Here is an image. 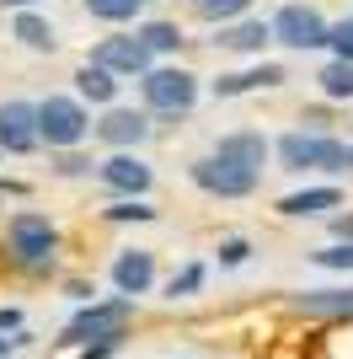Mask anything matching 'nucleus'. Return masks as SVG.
I'll list each match as a JSON object with an SVG mask.
<instances>
[{
  "instance_id": "obj_26",
  "label": "nucleus",
  "mask_w": 353,
  "mask_h": 359,
  "mask_svg": "<svg viewBox=\"0 0 353 359\" xmlns=\"http://www.w3.org/2000/svg\"><path fill=\"white\" fill-rule=\"evenodd\" d=\"M316 263H321V269H353V241H338V247H321V252H316Z\"/></svg>"
},
{
  "instance_id": "obj_9",
  "label": "nucleus",
  "mask_w": 353,
  "mask_h": 359,
  "mask_svg": "<svg viewBox=\"0 0 353 359\" xmlns=\"http://www.w3.org/2000/svg\"><path fill=\"white\" fill-rule=\"evenodd\" d=\"M32 145H38V107L32 102H0V150L22 156Z\"/></svg>"
},
{
  "instance_id": "obj_4",
  "label": "nucleus",
  "mask_w": 353,
  "mask_h": 359,
  "mask_svg": "<svg viewBox=\"0 0 353 359\" xmlns=\"http://www.w3.org/2000/svg\"><path fill=\"white\" fill-rule=\"evenodd\" d=\"M268 38L289 48H321L326 43V16L316 6H284L273 22H268Z\"/></svg>"
},
{
  "instance_id": "obj_25",
  "label": "nucleus",
  "mask_w": 353,
  "mask_h": 359,
  "mask_svg": "<svg viewBox=\"0 0 353 359\" xmlns=\"http://www.w3.org/2000/svg\"><path fill=\"white\" fill-rule=\"evenodd\" d=\"M326 43L338 48V60H348V65H353V16H342L338 27H326Z\"/></svg>"
},
{
  "instance_id": "obj_27",
  "label": "nucleus",
  "mask_w": 353,
  "mask_h": 359,
  "mask_svg": "<svg viewBox=\"0 0 353 359\" xmlns=\"http://www.w3.org/2000/svg\"><path fill=\"white\" fill-rule=\"evenodd\" d=\"M107 220H155V210H150V204H139V198H123V204H113V210H107Z\"/></svg>"
},
{
  "instance_id": "obj_28",
  "label": "nucleus",
  "mask_w": 353,
  "mask_h": 359,
  "mask_svg": "<svg viewBox=\"0 0 353 359\" xmlns=\"http://www.w3.org/2000/svg\"><path fill=\"white\" fill-rule=\"evenodd\" d=\"M247 252H251V247H247V241H241V236L220 241V263H225V269H235V263H247Z\"/></svg>"
},
{
  "instance_id": "obj_6",
  "label": "nucleus",
  "mask_w": 353,
  "mask_h": 359,
  "mask_svg": "<svg viewBox=\"0 0 353 359\" xmlns=\"http://www.w3.org/2000/svg\"><path fill=\"white\" fill-rule=\"evenodd\" d=\"M129 322V300H107V306H86L75 311V322L64 327V344H102V338H118V327Z\"/></svg>"
},
{
  "instance_id": "obj_20",
  "label": "nucleus",
  "mask_w": 353,
  "mask_h": 359,
  "mask_svg": "<svg viewBox=\"0 0 353 359\" xmlns=\"http://www.w3.org/2000/svg\"><path fill=\"white\" fill-rule=\"evenodd\" d=\"M16 38H22L27 48H54V27H48L43 16H32V11L16 16Z\"/></svg>"
},
{
  "instance_id": "obj_8",
  "label": "nucleus",
  "mask_w": 353,
  "mask_h": 359,
  "mask_svg": "<svg viewBox=\"0 0 353 359\" xmlns=\"http://www.w3.org/2000/svg\"><path fill=\"white\" fill-rule=\"evenodd\" d=\"M91 65L107 70V75H145L150 70V48L139 43V38H102L97 54H91Z\"/></svg>"
},
{
  "instance_id": "obj_3",
  "label": "nucleus",
  "mask_w": 353,
  "mask_h": 359,
  "mask_svg": "<svg viewBox=\"0 0 353 359\" xmlns=\"http://www.w3.org/2000/svg\"><path fill=\"white\" fill-rule=\"evenodd\" d=\"M145 102L155 107V113H188L193 102H198V81H193L188 70H176V65H161V70H145Z\"/></svg>"
},
{
  "instance_id": "obj_7",
  "label": "nucleus",
  "mask_w": 353,
  "mask_h": 359,
  "mask_svg": "<svg viewBox=\"0 0 353 359\" xmlns=\"http://www.w3.org/2000/svg\"><path fill=\"white\" fill-rule=\"evenodd\" d=\"M6 236H11V252L22 257V263H43V257L54 252L59 231L48 225V215H16V220L6 225Z\"/></svg>"
},
{
  "instance_id": "obj_5",
  "label": "nucleus",
  "mask_w": 353,
  "mask_h": 359,
  "mask_svg": "<svg viewBox=\"0 0 353 359\" xmlns=\"http://www.w3.org/2000/svg\"><path fill=\"white\" fill-rule=\"evenodd\" d=\"M188 172H193V182L214 198H247L251 188H257V172H241V166L220 161V156H198Z\"/></svg>"
},
{
  "instance_id": "obj_31",
  "label": "nucleus",
  "mask_w": 353,
  "mask_h": 359,
  "mask_svg": "<svg viewBox=\"0 0 353 359\" xmlns=\"http://www.w3.org/2000/svg\"><path fill=\"white\" fill-rule=\"evenodd\" d=\"M338 236H342V241H353V215H348V220H338Z\"/></svg>"
},
{
  "instance_id": "obj_11",
  "label": "nucleus",
  "mask_w": 353,
  "mask_h": 359,
  "mask_svg": "<svg viewBox=\"0 0 353 359\" xmlns=\"http://www.w3.org/2000/svg\"><path fill=\"white\" fill-rule=\"evenodd\" d=\"M102 182H107V188H118V194H134V198H139L150 188V166L139 161V156H113V161L102 166Z\"/></svg>"
},
{
  "instance_id": "obj_17",
  "label": "nucleus",
  "mask_w": 353,
  "mask_h": 359,
  "mask_svg": "<svg viewBox=\"0 0 353 359\" xmlns=\"http://www.w3.org/2000/svg\"><path fill=\"white\" fill-rule=\"evenodd\" d=\"M300 311L310 316H353V290H305Z\"/></svg>"
},
{
  "instance_id": "obj_13",
  "label": "nucleus",
  "mask_w": 353,
  "mask_h": 359,
  "mask_svg": "<svg viewBox=\"0 0 353 359\" xmlns=\"http://www.w3.org/2000/svg\"><path fill=\"white\" fill-rule=\"evenodd\" d=\"M97 135L107 140V145H139V140L150 135L145 113H129V107H113L102 123H97Z\"/></svg>"
},
{
  "instance_id": "obj_1",
  "label": "nucleus",
  "mask_w": 353,
  "mask_h": 359,
  "mask_svg": "<svg viewBox=\"0 0 353 359\" xmlns=\"http://www.w3.org/2000/svg\"><path fill=\"white\" fill-rule=\"evenodd\" d=\"M86 129H91V118H86V107L75 102V97H48V102H38V140L70 150V145L86 140Z\"/></svg>"
},
{
  "instance_id": "obj_29",
  "label": "nucleus",
  "mask_w": 353,
  "mask_h": 359,
  "mask_svg": "<svg viewBox=\"0 0 353 359\" xmlns=\"http://www.w3.org/2000/svg\"><path fill=\"white\" fill-rule=\"evenodd\" d=\"M86 166H91V161H81V156H64V166H59V172H70V177H81Z\"/></svg>"
},
{
  "instance_id": "obj_24",
  "label": "nucleus",
  "mask_w": 353,
  "mask_h": 359,
  "mask_svg": "<svg viewBox=\"0 0 353 359\" xmlns=\"http://www.w3.org/2000/svg\"><path fill=\"white\" fill-rule=\"evenodd\" d=\"M198 285H204V263H188L182 273H172V285H166V295H172V300H182V295H193Z\"/></svg>"
},
{
  "instance_id": "obj_15",
  "label": "nucleus",
  "mask_w": 353,
  "mask_h": 359,
  "mask_svg": "<svg viewBox=\"0 0 353 359\" xmlns=\"http://www.w3.org/2000/svg\"><path fill=\"white\" fill-rule=\"evenodd\" d=\"M263 43H268L263 22H225L220 27V48H230V54H263Z\"/></svg>"
},
{
  "instance_id": "obj_30",
  "label": "nucleus",
  "mask_w": 353,
  "mask_h": 359,
  "mask_svg": "<svg viewBox=\"0 0 353 359\" xmlns=\"http://www.w3.org/2000/svg\"><path fill=\"white\" fill-rule=\"evenodd\" d=\"M16 322H22V316H16L11 306H6V311H0V332H6V327H16Z\"/></svg>"
},
{
  "instance_id": "obj_2",
  "label": "nucleus",
  "mask_w": 353,
  "mask_h": 359,
  "mask_svg": "<svg viewBox=\"0 0 353 359\" xmlns=\"http://www.w3.org/2000/svg\"><path fill=\"white\" fill-rule=\"evenodd\" d=\"M279 161L289 172H305V166H321V172H342L348 166V145L326 135H284L279 140Z\"/></svg>"
},
{
  "instance_id": "obj_14",
  "label": "nucleus",
  "mask_w": 353,
  "mask_h": 359,
  "mask_svg": "<svg viewBox=\"0 0 353 359\" xmlns=\"http://www.w3.org/2000/svg\"><path fill=\"white\" fill-rule=\"evenodd\" d=\"M279 81H284L279 65H257V70H241V75H220V81H214V97H241V91L279 86Z\"/></svg>"
},
{
  "instance_id": "obj_34",
  "label": "nucleus",
  "mask_w": 353,
  "mask_h": 359,
  "mask_svg": "<svg viewBox=\"0 0 353 359\" xmlns=\"http://www.w3.org/2000/svg\"><path fill=\"white\" fill-rule=\"evenodd\" d=\"M348 166H353V145H348Z\"/></svg>"
},
{
  "instance_id": "obj_33",
  "label": "nucleus",
  "mask_w": 353,
  "mask_h": 359,
  "mask_svg": "<svg viewBox=\"0 0 353 359\" xmlns=\"http://www.w3.org/2000/svg\"><path fill=\"white\" fill-rule=\"evenodd\" d=\"M6 6H32V0H6Z\"/></svg>"
},
{
  "instance_id": "obj_21",
  "label": "nucleus",
  "mask_w": 353,
  "mask_h": 359,
  "mask_svg": "<svg viewBox=\"0 0 353 359\" xmlns=\"http://www.w3.org/2000/svg\"><path fill=\"white\" fill-rule=\"evenodd\" d=\"M139 43H145L150 54H172V48L182 43V32H176L172 22H145V27H139Z\"/></svg>"
},
{
  "instance_id": "obj_22",
  "label": "nucleus",
  "mask_w": 353,
  "mask_h": 359,
  "mask_svg": "<svg viewBox=\"0 0 353 359\" xmlns=\"http://www.w3.org/2000/svg\"><path fill=\"white\" fill-rule=\"evenodd\" d=\"M247 6H251V0H193V11L204 16V22H235Z\"/></svg>"
},
{
  "instance_id": "obj_23",
  "label": "nucleus",
  "mask_w": 353,
  "mask_h": 359,
  "mask_svg": "<svg viewBox=\"0 0 353 359\" xmlns=\"http://www.w3.org/2000/svg\"><path fill=\"white\" fill-rule=\"evenodd\" d=\"M139 6H145V0H86V11L102 16V22H129Z\"/></svg>"
},
{
  "instance_id": "obj_12",
  "label": "nucleus",
  "mask_w": 353,
  "mask_h": 359,
  "mask_svg": "<svg viewBox=\"0 0 353 359\" xmlns=\"http://www.w3.org/2000/svg\"><path fill=\"white\" fill-rule=\"evenodd\" d=\"M150 279H155V257L150 252H123L113 263V285L123 290V295H145Z\"/></svg>"
},
{
  "instance_id": "obj_16",
  "label": "nucleus",
  "mask_w": 353,
  "mask_h": 359,
  "mask_svg": "<svg viewBox=\"0 0 353 359\" xmlns=\"http://www.w3.org/2000/svg\"><path fill=\"white\" fill-rule=\"evenodd\" d=\"M338 204H342L338 188H300V194L279 198V210H284V215H321V210H338Z\"/></svg>"
},
{
  "instance_id": "obj_19",
  "label": "nucleus",
  "mask_w": 353,
  "mask_h": 359,
  "mask_svg": "<svg viewBox=\"0 0 353 359\" xmlns=\"http://www.w3.org/2000/svg\"><path fill=\"white\" fill-rule=\"evenodd\" d=\"M321 91L332 97V102H348V97H353V65L348 60H332L321 70Z\"/></svg>"
},
{
  "instance_id": "obj_18",
  "label": "nucleus",
  "mask_w": 353,
  "mask_h": 359,
  "mask_svg": "<svg viewBox=\"0 0 353 359\" xmlns=\"http://www.w3.org/2000/svg\"><path fill=\"white\" fill-rule=\"evenodd\" d=\"M75 86H81V97H91V102H113L118 81L107 70H97V65H81V70H75Z\"/></svg>"
},
{
  "instance_id": "obj_32",
  "label": "nucleus",
  "mask_w": 353,
  "mask_h": 359,
  "mask_svg": "<svg viewBox=\"0 0 353 359\" xmlns=\"http://www.w3.org/2000/svg\"><path fill=\"white\" fill-rule=\"evenodd\" d=\"M11 348H16V344H11V338H0V354H11Z\"/></svg>"
},
{
  "instance_id": "obj_10",
  "label": "nucleus",
  "mask_w": 353,
  "mask_h": 359,
  "mask_svg": "<svg viewBox=\"0 0 353 359\" xmlns=\"http://www.w3.org/2000/svg\"><path fill=\"white\" fill-rule=\"evenodd\" d=\"M209 156H220V161L241 166V172H257V166L268 161V140L257 135V129H235V135H220L214 140V150Z\"/></svg>"
}]
</instances>
